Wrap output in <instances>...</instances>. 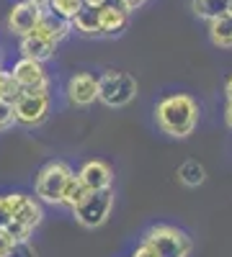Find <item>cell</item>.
<instances>
[{
	"mask_svg": "<svg viewBox=\"0 0 232 257\" xmlns=\"http://www.w3.org/2000/svg\"><path fill=\"white\" fill-rule=\"evenodd\" d=\"M155 123L163 134L173 137V139L191 137L199 123V103L186 93L165 95L155 105Z\"/></svg>",
	"mask_w": 232,
	"mask_h": 257,
	"instance_id": "cell-1",
	"label": "cell"
},
{
	"mask_svg": "<svg viewBox=\"0 0 232 257\" xmlns=\"http://www.w3.org/2000/svg\"><path fill=\"white\" fill-rule=\"evenodd\" d=\"M6 198H8V206L13 213V221L8 224L11 234L16 237V242H29L31 231L44 219V208H41L39 198H31L26 193H8Z\"/></svg>",
	"mask_w": 232,
	"mask_h": 257,
	"instance_id": "cell-2",
	"label": "cell"
},
{
	"mask_svg": "<svg viewBox=\"0 0 232 257\" xmlns=\"http://www.w3.org/2000/svg\"><path fill=\"white\" fill-rule=\"evenodd\" d=\"M72 216L80 226L86 229H98L109 221L111 211H114V190H88L72 208Z\"/></svg>",
	"mask_w": 232,
	"mask_h": 257,
	"instance_id": "cell-3",
	"label": "cell"
},
{
	"mask_svg": "<svg viewBox=\"0 0 232 257\" xmlns=\"http://www.w3.org/2000/svg\"><path fill=\"white\" fill-rule=\"evenodd\" d=\"M142 239L147 244H152L158 257H191V249H194L191 237L173 224H155L144 231Z\"/></svg>",
	"mask_w": 232,
	"mask_h": 257,
	"instance_id": "cell-4",
	"label": "cell"
},
{
	"mask_svg": "<svg viewBox=\"0 0 232 257\" xmlns=\"http://www.w3.org/2000/svg\"><path fill=\"white\" fill-rule=\"evenodd\" d=\"M137 80L129 72L106 70L98 77V100L109 108H124L137 98Z\"/></svg>",
	"mask_w": 232,
	"mask_h": 257,
	"instance_id": "cell-5",
	"label": "cell"
},
{
	"mask_svg": "<svg viewBox=\"0 0 232 257\" xmlns=\"http://www.w3.org/2000/svg\"><path fill=\"white\" fill-rule=\"evenodd\" d=\"M70 175H72V167L67 162H62V160L47 162L36 175V185H34L36 198L41 203H52V206L59 203L62 206V190H65Z\"/></svg>",
	"mask_w": 232,
	"mask_h": 257,
	"instance_id": "cell-6",
	"label": "cell"
},
{
	"mask_svg": "<svg viewBox=\"0 0 232 257\" xmlns=\"http://www.w3.org/2000/svg\"><path fill=\"white\" fill-rule=\"evenodd\" d=\"M16 123L39 126L49 113V90H24L13 100Z\"/></svg>",
	"mask_w": 232,
	"mask_h": 257,
	"instance_id": "cell-7",
	"label": "cell"
},
{
	"mask_svg": "<svg viewBox=\"0 0 232 257\" xmlns=\"http://www.w3.org/2000/svg\"><path fill=\"white\" fill-rule=\"evenodd\" d=\"M13 77L21 85V90H49V77L44 72V64L29 59V57H21L13 64Z\"/></svg>",
	"mask_w": 232,
	"mask_h": 257,
	"instance_id": "cell-8",
	"label": "cell"
},
{
	"mask_svg": "<svg viewBox=\"0 0 232 257\" xmlns=\"http://www.w3.org/2000/svg\"><path fill=\"white\" fill-rule=\"evenodd\" d=\"M67 98L78 108H88L98 100V77L88 72H78L67 80Z\"/></svg>",
	"mask_w": 232,
	"mask_h": 257,
	"instance_id": "cell-9",
	"label": "cell"
},
{
	"mask_svg": "<svg viewBox=\"0 0 232 257\" xmlns=\"http://www.w3.org/2000/svg\"><path fill=\"white\" fill-rule=\"evenodd\" d=\"M39 16H41V13L29 3V0H18V3H13V6L8 8L6 26H8V31H11V34H16V36L21 39V36H26V34H31V31H34Z\"/></svg>",
	"mask_w": 232,
	"mask_h": 257,
	"instance_id": "cell-10",
	"label": "cell"
},
{
	"mask_svg": "<svg viewBox=\"0 0 232 257\" xmlns=\"http://www.w3.org/2000/svg\"><path fill=\"white\" fill-rule=\"evenodd\" d=\"M98 24L103 36H119L129 26V11H124L116 0H109L106 6L98 8Z\"/></svg>",
	"mask_w": 232,
	"mask_h": 257,
	"instance_id": "cell-11",
	"label": "cell"
},
{
	"mask_svg": "<svg viewBox=\"0 0 232 257\" xmlns=\"http://www.w3.org/2000/svg\"><path fill=\"white\" fill-rule=\"evenodd\" d=\"M31 34L44 36V39L54 41V44H59V41H65V39L72 34V21L59 18L57 13L47 11V13H41V16H39V21H36V26H34Z\"/></svg>",
	"mask_w": 232,
	"mask_h": 257,
	"instance_id": "cell-12",
	"label": "cell"
},
{
	"mask_svg": "<svg viewBox=\"0 0 232 257\" xmlns=\"http://www.w3.org/2000/svg\"><path fill=\"white\" fill-rule=\"evenodd\" d=\"M78 178L83 180V185H86L88 190H106L114 183V170L103 160H88L80 167Z\"/></svg>",
	"mask_w": 232,
	"mask_h": 257,
	"instance_id": "cell-13",
	"label": "cell"
},
{
	"mask_svg": "<svg viewBox=\"0 0 232 257\" xmlns=\"http://www.w3.org/2000/svg\"><path fill=\"white\" fill-rule=\"evenodd\" d=\"M57 52V44L44 36H36V34H26L21 36V57H29V59H36V62H47L52 59Z\"/></svg>",
	"mask_w": 232,
	"mask_h": 257,
	"instance_id": "cell-14",
	"label": "cell"
},
{
	"mask_svg": "<svg viewBox=\"0 0 232 257\" xmlns=\"http://www.w3.org/2000/svg\"><path fill=\"white\" fill-rule=\"evenodd\" d=\"M209 24V41L217 47V49H232V13H222Z\"/></svg>",
	"mask_w": 232,
	"mask_h": 257,
	"instance_id": "cell-15",
	"label": "cell"
},
{
	"mask_svg": "<svg viewBox=\"0 0 232 257\" xmlns=\"http://www.w3.org/2000/svg\"><path fill=\"white\" fill-rule=\"evenodd\" d=\"M72 29L83 36H103L101 34V24H98V8L91 6H83L75 18H72Z\"/></svg>",
	"mask_w": 232,
	"mask_h": 257,
	"instance_id": "cell-16",
	"label": "cell"
},
{
	"mask_svg": "<svg viewBox=\"0 0 232 257\" xmlns=\"http://www.w3.org/2000/svg\"><path fill=\"white\" fill-rule=\"evenodd\" d=\"M229 8V0H191V11L196 18H204V21H212L222 13H227Z\"/></svg>",
	"mask_w": 232,
	"mask_h": 257,
	"instance_id": "cell-17",
	"label": "cell"
},
{
	"mask_svg": "<svg viewBox=\"0 0 232 257\" xmlns=\"http://www.w3.org/2000/svg\"><path fill=\"white\" fill-rule=\"evenodd\" d=\"M204 178H206V170H204L199 162H186V165H181V170H178V180H181L183 185H188V188L201 185Z\"/></svg>",
	"mask_w": 232,
	"mask_h": 257,
	"instance_id": "cell-18",
	"label": "cell"
},
{
	"mask_svg": "<svg viewBox=\"0 0 232 257\" xmlns=\"http://www.w3.org/2000/svg\"><path fill=\"white\" fill-rule=\"evenodd\" d=\"M86 193H88V188L83 185V180L72 173V175H70V180H67V185H65V190H62V206L72 208L83 196H86Z\"/></svg>",
	"mask_w": 232,
	"mask_h": 257,
	"instance_id": "cell-19",
	"label": "cell"
},
{
	"mask_svg": "<svg viewBox=\"0 0 232 257\" xmlns=\"http://www.w3.org/2000/svg\"><path fill=\"white\" fill-rule=\"evenodd\" d=\"M21 93H24V90H21V85L16 82L13 72L0 67V98H6V100H11V103H13Z\"/></svg>",
	"mask_w": 232,
	"mask_h": 257,
	"instance_id": "cell-20",
	"label": "cell"
},
{
	"mask_svg": "<svg viewBox=\"0 0 232 257\" xmlns=\"http://www.w3.org/2000/svg\"><path fill=\"white\" fill-rule=\"evenodd\" d=\"M86 6L83 0H52V6H49V11L52 13H57L59 18H67V21H72L75 18V13Z\"/></svg>",
	"mask_w": 232,
	"mask_h": 257,
	"instance_id": "cell-21",
	"label": "cell"
},
{
	"mask_svg": "<svg viewBox=\"0 0 232 257\" xmlns=\"http://www.w3.org/2000/svg\"><path fill=\"white\" fill-rule=\"evenodd\" d=\"M16 123V111H13V103L0 98V132H8V128Z\"/></svg>",
	"mask_w": 232,
	"mask_h": 257,
	"instance_id": "cell-22",
	"label": "cell"
},
{
	"mask_svg": "<svg viewBox=\"0 0 232 257\" xmlns=\"http://www.w3.org/2000/svg\"><path fill=\"white\" fill-rule=\"evenodd\" d=\"M13 247H16V237L11 234V229H0V257H6Z\"/></svg>",
	"mask_w": 232,
	"mask_h": 257,
	"instance_id": "cell-23",
	"label": "cell"
},
{
	"mask_svg": "<svg viewBox=\"0 0 232 257\" xmlns=\"http://www.w3.org/2000/svg\"><path fill=\"white\" fill-rule=\"evenodd\" d=\"M6 257H36V249H34L29 242H16V247H13Z\"/></svg>",
	"mask_w": 232,
	"mask_h": 257,
	"instance_id": "cell-24",
	"label": "cell"
},
{
	"mask_svg": "<svg viewBox=\"0 0 232 257\" xmlns=\"http://www.w3.org/2000/svg\"><path fill=\"white\" fill-rule=\"evenodd\" d=\"M13 221V213H11V206H8V198L3 196L0 198V229H8V224Z\"/></svg>",
	"mask_w": 232,
	"mask_h": 257,
	"instance_id": "cell-25",
	"label": "cell"
},
{
	"mask_svg": "<svg viewBox=\"0 0 232 257\" xmlns=\"http://www.w3.org/2000/svg\"><path fill=\"white\" fill-rule=\"evenodd\" d=\"M132 257H158V252L152 249V244H147V242L142 239V244L132 252Z\"/></svg>",
	"mask_w": 232,
	"mask_h": 257,
	"instance_id": "cell-26",
	"label": "cell"
},
{
	"mask_svg": "<svg viewBox=\"0 0 232 257\" xmlns=\"http://www.w3.org/2000/svg\"><path fill=\"white\" fill-rule=\"evenodd\" d=\"M116 3L124 8V11H129V13H134L137 8H142L144 3H147V0H116Z\"/></svg>",
	"mask_w": 232,
	"mask_h": 257,
	"instance_id": "cell-27",
	"label": "cell"
},
{
	"mask_svg": "<svg viewBox=\"0 0 232 257\" xmlns=\"http://www.w3.org/2000/svg\"><path fill=\"white\" fill-rule=\"evenodd\" d=\"M29 3H31L39 13H47V11H49V6H52V0H29Z\"/></svg>",
	"mask_w": 232,
	"mask_h": 257,
	"instance_id": "cell-28",
	"label": "cell"
},
{
	"mask_svg": "<svg viewBox=\"0 0 232 257\" xmlns=\"http://www.w3.org/2000/svg\"><path fill=\"white\" fill-rule=\"evenodd\" d=\"M224 123H227V128H232V100H227V105H224Z\"/></svg>",
	"mask_w": 232,
	"mask_h": 257,
	"instance_id": "cell-29",
	"label": "cell"
},
{
	"mask_svg": "<svg viewBox=\"0 0 232 257\" xmlns=\"http://www.w3.org/2000/svg\"><path fill=\"white\" fill-rule=\"evenodd\" d=\"M86 6H91V8H101V6H106L109 0H83Z\"/></svg>",
	"mask_w": 232,
	"mask_h": 257,
	"instance_id": "cell-30",
	"label": "cell"
},
{
	"mask_svg": "<svg viewBox=\"0 0 232 257\" xmlns=\"http://www.w3.org/2000/svg\"><path fill=\"white\" fill-rule=\"evenodd\" d=\"M224 95H227V100H232V77H227V82H224Z\"/></svg>",
	"mask_w": 232,
	"mask_h": 257,
	"instance_id": "cell-31",
	"label": "cell"
},
{
	"mask_svg": "<svg viewBox=\"0 0 232 257\" xmlns=\"http://www.w3.org/2000/svg\"><path fill=\"white\" fill-rule=\"evenodd\" d=\"M227 13H232V0H229V8H227Z\"/></svg>",
	"mask_w": 232,
	"mask_h": 257,
	"instance_id": "cell-32",
	"label": "cell"
}]
</instances>
